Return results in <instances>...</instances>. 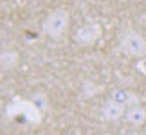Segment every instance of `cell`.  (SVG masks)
Wrapping results in <instances>:
<instances>
[{
	"instance_id": "obj_1",
	"label": "cell",
	"mask_w": 146,
	"mask_h": 135,
	"mask_svg": "<svg viewBox=\"0 0 146 135\" xmlns=\"http://www.w3.org/2000/svg\"><path fill=\"white\" fill-rule=\"evenodd\" d=\"M70 22V15L65 7H56L43 18L42 22V31L43 34L49 36L50 40H60L65 34L67 27Z\"/></svg>"
},
{
	"instance_id": "obj_2",
	"label": "cell",
	"mask_w": 146,
	"mask_h": 135,
	"mask_svg": "<svg viewBox=\"0 0 146 135\" xmlns=\"http://www.w3.org/2000/svg\"><path fill=\"white\" fill-rule=\"evenodd\" d=\"M119 49L130 58H144L146 56V40L137 31L126 29L119 34Z\"/></svg>"
},
{
	"instance_id": "obj_3",
	"label": "cell",
	"mask_w": 146,
	"mask_h": 135,
	"mask_svg": "<svg viewBox=\"0 0 146 135\" xmlns=\"http://www.w3.org/2000/svg\"><path fill=\"white\" fill-rule=\"evenodd\" d=\"M43 112L33 103V101H16V103L7 106L9 117H22L25 122H40Z\"/></svg>"
},
{
	"instance_id": "obj_4",
	"label": "cell",
	"mask_w": 146,
	"mask_h": 135,
	"mask_svg": "<svg viewBox=\"0 0 146 135\" xmlns=\"http://www.w3.org/2000/svg\"><path fill=\"white\" fill-rule=\"evenodd\" d=\"M101 34H103V29L98 22H88V24H83L81 27L76 29L74 42L81 47H90L101 38Z\"/></svg>"
},
{
	"instance_id": "obj_5",
	"label": "cell",
	"mask_w": 146,
	"mask_h": 135,
	"mask_svg": "<svg viewBox=\"0 0 146 135\" xmlns=\"http://www.w3.org/2000/svg\"><path fill=\"white\" fill-rule=\"evenodd\" d=\"M125 108L126 106L121 105L119 101L108 97L101 105V117H103V121H106V122H117L121 117H125Z\"/></svg>"
},
{
	"instance_id": "obj_6",
	"label": "cell",
	"mask_w": 146,
	"mask_h": 135,
	"mask_svg": "<svg viewBox=\"0 0 146 135\" xmlns=\"http://www.w3.org/2000/svg\"><path fill=\"white\" fill-rule=\"evenodd\" d=\"M125 121L133 128H139L146 122V108L139 103V105H132L125 110Z\"/></svg>"
},
{
	"instance_id": "obj_7",
	"label": "cell",
	"mask_w": 146,
	"mask_h": 135,
	"mask_svg": "<svg viewBox=\"0 0 146 135\" xmlns=\"http://www.w3.org/2000/svg\"><path fill=\"white\" fill-rule=\"evenodd\" d=\"M110 97L115 99V101H119V103L125 105L126 108H128V106H132V105H139V103H141L137 95L133 94L132 90H126V88H114L110 92Z\"/></svg>"
},
{
	"instance_id": "obj_8",
	"label": "cell",
	"mask_w": 146,
	"mask_h": 135,
	"mask_svg": "<svg viewBox=\"0 0 146 135\" xmlns=\"http://www.w3.org/2000/svg\"><path fill=\"white\" fill-rule=\"evenodd\" d=\"M18 52L13 49H4L0 52V67H2V72H9L13 70L16 65H18Z\"/></svg>"
},
{
	"instance_id": "obj_9",
	"label": "cell",
	"mask_w": 146,
	"mask_h": 135,
	"mask_svg": "<svg viewBox=\"0 0 146 135\" xmlns=\"http://www.w3.org/2000/svg\"><path fill=\"white\" fill-rule=\"evenodd\" d=\"M29 99H31L42 112H47V110H49V97H47V94H43V92H35Z\"/></svg>"
},
{
	"instance_id": "obj_10",
	"label": "cell",
	"mask_w": 146,
	"mask_h": 135,
	"mask_svg": "<svg viewBox=\"0 0 146 135\" xmlns=\"http://www.w3.org/2000/svg\"><path fill=\"white\" fill-rule=\"evenodd\" d=\"M83 95H87V97H90V95H96L101 92V87H98L96 83L92 81H83V88H81Z\"/></svg>"
},
{
	"instance_id": "obj_11",
	"label": "cell",
	"mask_w": 146,
	"mask_h": 135,
	"mask_svg": "<svg viewBox=\"0 0 146 135\" xmlns=\"http://www.w3.org/2000/svg\"><path fill=\"white\" fill-rule=\"evenodd\" d=\"M119 135H139V132H137V128H133V126H130V128H126V130H123V132H119Z\"/></svg>"
}]
</instances>
